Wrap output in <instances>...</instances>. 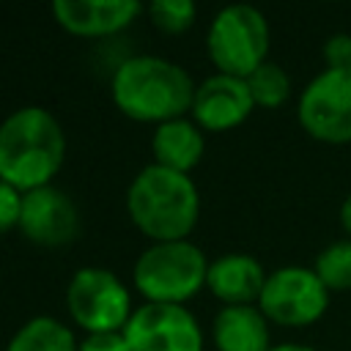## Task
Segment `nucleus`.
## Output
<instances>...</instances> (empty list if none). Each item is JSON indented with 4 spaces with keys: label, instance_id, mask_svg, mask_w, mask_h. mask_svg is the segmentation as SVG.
Segmentation results:
<instances>
[{
    "label": "nucleus",
    "instance_id": "nucleus-13",
    "mask_svg": "<svg viewBox=\"0 0 351 351\" xmlns=\"http://www.w3.org/2000/svg\"><path fill=\"white\" fill-rule=\"evenodd\" d=\"M266 271L255 255L247 252H225L208 263L206 288L225 307L228 304H258L261 291L266 285Z\"/></svg>",
    "mask_w": 351,
    "mask_h": 351
},
{
    "label": "nucleus",
    "instance_id": "nucleus-15",
    "mask_svg": "<svg viewBox=\"0 0 351 351\" xmlns=\"http://www.w3.org/2000/svg\"><path fill=\"white\" fill-rule=\"evenodd\" d=\"M206 151L203 129L192 118H173L154 129L151 137V154L154 165L176 170V173H192Z\"/></svg>",
    "mask_w": 351,
    "mask_h": 351
},
{
    "label": "nucleus",
    "instance_id": "nucleus-11",
    "mask_svg": "<svg viewBox=\"0 0 351 351\" xmlns=\"http://www.w3.org/2000/svg\"><path fill=\"white\" fill-rule=\"evenodd\" d=\"M252 110L255 101L247 80L217 71L197 85L189 118L203 132H230L241 126L252 115Z\"/></svg>",
    "mask_w": 351,
    "mask_h": 351
},
{
    "label": "nucleus",
    "instance_id": "nucleus-10",
    "mask_svg": "<svg viewBox=\"0 0 351 351\" xmlns=\"http://www.w3.org/2000/svg\"><path fill=\"white\" fill-rule=\"evenodd\" d=\"M16 230L36 247H69L80 233L77 203L55 184L30 189L22 195V217Z\"/></svg>",
    "mask_w": 351,
    "mask_h": 351
},
{
    "label": "nucleus",
    "instance_id": "nucleus-4",
    "mask_svg": "<svg viewBox=\"0 0 351 351\" xmlns=\"http://www.w3.org/2000/svg\"><path fill=\"white\" fill-rule=\"evenodd\" d=\"M208 258L189 239L148 244L132 269L134 291L154 304H184L206 288Z\"/></svg>",
    "mask_w": 351,
    "mask_h": 351
},
{
    "label": "nucleus",
    "instance_id": "nucleus-16",
    "mask_svg": "<svg viewBox=\"0 0 351 351\" xmlns=\"http://www.w3.org/2000/svg\"><path fill=\"white\" fill-rule=\"evenodd\" d=\"M77 337L74 332L52 318V315H36L25 321L8 340L5 351H77Z\"/></svg>",
    "mask_w": 351,
    "mask_h": 351
},
{
    "label": "nucleus",
    "instance_id": "nucleus-22",
    "mask_svg": "<svg viewBox=\"0 0 351 351\" xmlns=\"http://www.w3.org/2000/svg\"><path fill=\"white\" fill-rule=\"evenodd\" d=\"M77 351H132V348L123 332H101V335H85Z\"/></svg>",
    "mask_w": 351,
    "mask_h": 351
},
{
    "label": "nucleus",
    "instance_id": "nucleus-23",
    "mask_svg": "<svg viewBox=\"0 0 351 351\" xmlns=\"http://www.w3.org/2000/svg\"><path fill=\"white\" fill-rule=\"evenodd\" d=\"M340 225H343V230L348 233V239H351V195L343 200V206H340Z\"/></svg>",
    "mask_w": 351,
    "mask_h": 351
},
{
    "label": "nucleus",
    "instance_id": "nucleus-9",
    "mask_svg": "<svg viewBox=\"0 0 351 351\" xmlns=\"http://www.w3.org/2000/svg\"><path fill=\"white\" fill-rule=\"evenodd\" d=\"M123 337L132 351H203V329L184 304L143 302L134 307Z\"/></svg>",
    "mask_w": 351,
    "mask_h": 351
},
{
    "label": "nucleus",
    "instance_id": "nucleus-2",
    "mask_svg": "<svg viewBox=\"0 0 351 351\" xmlns=\"http://www.w3.org/2000/svg\"><path fill=\"white\" fill-rule=\"evenodd\" d=\"M63 162L66 132L49 110L27 104L0 121V181L19 192L49 186Z\"/></svg>",
    "mask_w": 351,
    "mask_h": 351
},
{
    "label": "nucleus",
    "instance_id": "nucleus-6",
    "mask_svg": "<svg viewBox=\"0 0 351 351\" xmlns=\"http://www.w3.org/2000/svg\"><path fill=\"white\" fill-rule=\"evenodd\" d=\"M66 310L85 335L123 332L134 307L123 280L101 266H82L66 285Z\"/></svg>",
    "mask_w": 351,
    "mask_h": 351
},
{
    "label": "nucleus",
    "instance_id": "nucleus-8",
    "mask_svg": "<svg viewBox=\"0 0 351 351\" xmlns=\"http://www.w3.org/2000/svg\"><path fill=\"white\" fill-rule=\"evenodd\" d=\"M258 307L269 324L310 326L324 318L329 307V291L313 266H280L266 277Z\"/></svg>",
    "mask_w": 351,
    "mask_h": 351
},
{
    "label": "nucleus",
    "instance_id": "nucleus-21",
    "mask_svg": "<svg viewBox=\"0 0 351 351\" xmlns=\"http://www.w3.org/2000/svg\"><path fill=\"white\" fill-rule=\"evenodd\" d=\"M324 60L326 69H351V36L335 33L324 44Z\"/></svg>",
    "mask_w": 351,
    "mask_h": 351
},
{
    "label": "nucleus",
    "instance_id": "nucleus-3",
    "mask_svg": "<svg viewBox=\"0 0 351 351\" xmlns=\"http://www.w3.org/2000/svg\"><path fill=\"white\" fill-rule=\"evenodd\" d=\"M126 214L151 241H184L200 217V192L192 176L145 165L126 189Z\"/></svg>",
    "mask_w": 351,
    "mask_h": 351
},
{
    "label": "nucleus",
    "instance_id": "nucleus-17",
    "mask_svg": "<svg viewBox=\"0 0 351 351\" xmlns=\"http://www.w3.org/2000/svg\"><path fill=\"white\" fill-rule=\"evenodd\" d=\"M247 85H250V93H252L255 107H263V110H277L291 96V77L274 60H266L263 66H258L247 77Z\"/></svg>",
    "mask_w": 351,
    "mask_h": 351
},
{
    "label": "nucleus",
    "instance_id": "nucleus-19",
    "mask_svg": "<svg viewBox=\"0 0 351 351\" xmlns=\"http://www.w3.org/2000/svg\"><path fill=\"white\" fill-rule=\"evenodd\" d=\"M145 14L156 30L167 36H178L195 25L197 8L189 0H154L151 5H145Z\"/></svg>",
    "mask_w": 351,
    "mask_h": 351
},
{
    "label": "nucleus",
    "instance_id": "nucleus-18",
    "mask_svg": "<svg viewBox=\"0 0 351 351\" xmlns=\"http://www.w3.org/2000/svg\"><path fill=\"white\" fill-rule=\"evenodd\" d=\"M313 271L326 285V291H351V239L326 244L315 261Z\"/></svg>",
    "mask_w": 351,
    "mask_h": 351
},
{
    "label": "nucleus",
    "instance_id": "nucleus-12",
    "mask_svg": "<svg viewBox=\"0 0 351 351\" xmlns=\"http://www.w3.org/2000/svg\"><path fill=\"white\" fill-rule=\"evenodd\" d=\"M145 8L137 0H55V22L80 38H104L126 30Z\"/></svg>",
    "mask_w": 351,
    "mask_h": 351
},
{
    "label": "nucleus",
    "instance_id": "nucleus-14",
    "mask_svg": "<svg viewBox=\"0 0 351 351\" xmlns=\"http://www.w3.org/2000/svg\"><path fill=\"white\" fill-rule=\"evenodd\" d=\"M217 351H269V321L258 304H228L211 321Z\"/></svg>",
    "mask_w": 351,
    "mask_h": 351
},
{
    "label": "nucleus",
    "instance_id": "nucleus-20",
    "mask_svg": "<svg viewBox=\"0 0 351 351\" xmlns=\"http://www.w3.org/2000/svg\"><path fill=\"white\" fill-rule=\"evenodd\" d=\"M22 195L16 186L0 181V233H8L14 228H19V217H22Z\"/></svg>",
    "mask_w": 351,
    "mask_h": 351
},
{
    "label": "nucleus",
    "instance_id": "nucleus-7",
    "mask_svg": "<svg viewBox=\"0 0 351 351\" xmlns=\"http://www.w3.org/2000/svg\"><path fill=\"white\" fill-rule=\"evenodd\" d=\"M302 129L329 145L351 143V69H324L315 74L296 104Z\"/></svg>",
    "mask_w": 351,
    "mask_h": 351
},
{
    "label": "nucleus",
    "instance_id": "nucleus-1",
    "mask_svg": "<svg viewBox=\"0 0 351 351\" xmlns=\"http://www.w3.org/2000/svg\"><path fill=\"white\" fill-rule=\"evenodd\" d=\"M195 90L197 85L189 71L159 55H132L115 66L110 80L112 104L126 118L156 126L186 118Z\"/></svg>",
    "mask_w": 351,
    "mask_h": 351
},
{
    "label": "nucleus",
    "instance_id": "nucleus-5",
    "mask_svg": "<svg viewBox=\"0 0 351 351\" xmlns=\"http://www.w3.org/2000/svg\"><path fill=\"white\" fill-rule=\"evenodd\" d=\"M269 22L255 5H225L206 30V52L219 74L247 80L269 60Z\"/></svg>",
    "mask_w": 351,
    "mask_h": 351
},
{
    "label": "nucleus",
    "instance_id": "nucleus-24",
    "mask_svg": "<svg viewBox=\"0 0 351 351\" xmlns=\"http://www.w3.org/2000/svg\"><path fill=\"white\" fill-rule=\"evenodd\" d=\"M269 351H318V348L304 346V343H277V346H271Z\"/></svg>",
    "mask_w": 351,
    "mask_h": 351
}]
</instances>
